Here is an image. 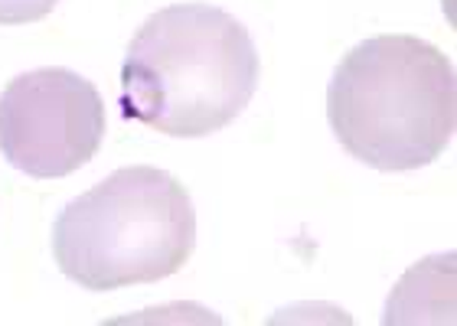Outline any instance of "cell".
<instances>
[{
	"label": "cell",
	"mask_w": 457,
	"mask_h": 326,
	"mask_svg": "<svg viewBox=\"0 0 457 326\" xmlns=\"http://www.w3.org/2000/svg\"><path fill=\"white\" fill-rule=\"evenodd\" d=\"M327 121L343 151L372 170L428 167L457 127L454 66L428 39L409 33L362 39L334 69Z\"/></svg>",
	"instance_id": "2"
},
{
	"label": "cell",
	"mask_w": 457,
	"mask_h": 326,
	"mask_svg": "<svg viewBox=\"0 0 457 326\" xmlns=\"http://www.w3.org/2000/svg\"><path fill=\"white\" fill-rule=\"evenodd\" d=\"M105 102L72 69H33L0 92V157L33 180L86 167L105 141Z\"/></svg>",
	"instance_id": "4"
},
{
	"label": "cell",
	"mask_w": 457,
	"mask_h": 326,
	"mask_svg": "<svg viewBox=\"0 0 457 326\" xmlns=\"http://www.w3.org/2000/svg\"><path fill=\"white\" fill-rule=\"evenodd\" d=\"M196 245L187 186L157 167H121L66 202L53 222V258L86 290L154 284L177 274Z\"/></svg>",
	"instance_id": "3"
},
{
	"label": "cell",
	"mask_w": 457,
	"mask_h": 326,
	"mask_svg": "<svg viewBox=\"0 0 457 326\" xmlns=\"http://www.w3.org/2000/svg\"><path fill=\"white\" fill-rule=\"evenodd\" d=\"M59 0H0V27H23L53 13Z\"/></svg>",
	"instance_id": "5"
},
{
	"label": "cell",
	"mask_w": 457,
	"mask_h": 326,
	"mask_svg": "<svg viewBox=\"0 0 457 326\" xmlns=\"http://www.w3.org/2000/svg\"><path fill=\"white\" fill-rule=\"evenodd\" d=\"M258 49L228 10L170 4L144 20L121 62V115L167 137H210L258 88Z\"/></svg>",
	"instance_id": "1"
}]
</instances>
